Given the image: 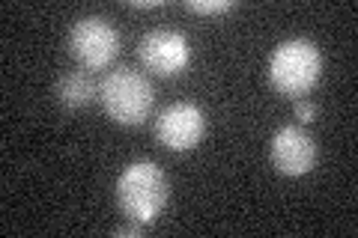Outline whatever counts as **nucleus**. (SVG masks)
<instances>
[{
  "label": "nucleus",
  "instance_id": "f257e3e1",
  "mask_svg": "<svg viewBox=\"0 0 358 238\" xmlns=\"http://www.w3.org/2000/svg\"><path fill=\"white\" fill-rule=\"evenodd\" d=\"M322 77V51L305 36L284 39L268 54V84L287 98L308 96Z\"/></svg>",
  "mask_w": 358,
  "mask_h": 238
},
{
  "label": "nucleus",
  "instance_id": "f03ea898",
  "mask_svg": "<svg viewBox=\"0 0 358 238\" xmlns=\"http://www.w3.org/2000/svg\"><path fill=\"white\" fill-rule=\"evenodd\" d=\"M167 176L152 161H131L117 179V206L129 221L152 223L167 206Z\"/></svg>",
  "mask_w": 358,
  "mask_h": 238
},
{
  "label": "nucleus",
  "instance_id": "7ed1b4c3",
  "mask_svg": "<svg viewBox=\"0 0 358 238\" xmlns=\"http://www.w3.org/2000/svg\"><path fill=\"white\" fill-rule=\"evenodd\" d=\"M99 101H102L108 119H114L122 128H138L150 119L155 93L141 72H134L131 66H120L99 84Z\"/></svg>",
  "mask_w": 358,
  "mask_h": 238
},
{
  "label": "nucleus",
  "instance_id": "20e7f679",
  "mask_svg": "<svg viewBox=\"0 0 358 238\" xmlns=\"http://www.w3.org/2000/svg\"><path fill=\"white\" fill-rule=\"evenodd\" d=\"M69 54L84 72L108 69L120 54V33L102 15L78 18L69 30Z\"/></svg>",
  "mask_w": 358,
  "mask_h": 238
},
{
  "label": "nucleus",
  "instance_id": "39448f33",
  "mask_svg": "<svg viewBox=\"0 0 358 238\" xmlns=\"http://www.w3.org/2000/svg\"><path fill=\"white\" fill-rule=\"evenodd\" d=\"M206 134V113L194 101H173L155 119V140L171 152H192Z\"/></svg>",
  "mask_w": 358,
  "mask_h": 238
},
{
  "label": "nucleus",
  "instance_id": "423d86ee",
  "mask_svg": "<svg viewBox=\"0 0 358 238\" xmlns=\"http://www.w3.org/2000/svg\"><path fill=\"white\" fill-rule=\"evenodd\" d=\"M138 60L155 77H176L192 63V48L179 30H150L138 42Z\"/></svg>",
  "mask_w": 358,
  "mask_h": 238
},
{
  "label": "nucleus",
  "instance_id": "0eeeda50",
  "mask_svg": "<svg viewBox=\"0 0 358 238\" xmlns=\"http://www.w3.org/2000/svg\"><path fill=\"white\" fill-rule=\"evenodd\" d=\"M268 158H272V167L281 176L299 179L308 176L313 164H317V143L301 126H284L275 131L272 146H268Z\"/></svg>",
  "mask_w": 358,
  "mask_h": 238
},
{
  "label": "nucleus",
  "instance_id": "6e6552de",
  "mask_svg": "<svg viewBox=\"0 0 358 238\" xmlns=\"http://www.w3.org/2000/svg\"><path fill=\"white\" fill-rule=\"evenodd\" d=\"M54 96H57V101L66 110H81L99 96V87H96L93 77H90V72L75 69V72H66L57 81Z\"/></svg>",
  "mask_w": 358,
  "mask_h": 238
},
{
  "label": "nucleus",
  "instance_id": "1a4fd4ad",
  "mask_svg": "<svg viewBox=\"0 0 358 238\" xmlns=\"http://www.w3.org/2000/svg\"><path fill=\"white\" fill-rule=\"evenodd\" d=\"M188 13H194V15H227L236 9V3L233 0H192V3H185Z\"/></svg>",
  "mask_w": 358,
  "mask_h": 238
},
{
  "label": "nucleus",
  "instance_id": "9d476101",
  "mask_svg": "<svg viewBox=\"0 0 358 238\" xmlns=\"http://www.w3.org/2000/svg\"><path fill=\"white\" fill-rule=\"evenodd\" d=\"M293 113H296V119H299V122H310L313 117H317V107H313L310 101H301V98H299V101H296V107H293Z\"/></svg>",
  "mask_w": 358,
  "mask_h": 238
},
{
  "label": "nucleus",
  "instance_id": "9b49d317",
  "mask_svg": "<svg viewBox=\"0 0 358 238\" xmlns=\"http://www.w3.org/2000/svg\"><path fill=\"white\" fill-rule=\"evenodd\" d=\"M114 232H117V235H131V238H138V235H143V223H138V221H129V223L117 226Z\"/></svg>",
  "mask_w": 358,
  "mask_h": 238
},
{
  "label": "nucleus",
  "instance_id": "f8f14e48",
  "mask_svg": "<svg viewBox=\"0 0 358 238\" xmlns=\"http://www.w3.org/2000/svg\"><path fill=\"white\" fill-rule=\"evenodd\" d=\"M126 6L129 9H159L164 3H162V0H126Z\"/></svg>",
  "mask_w": 358,
  "mask_h": 238
}]
</instances>
